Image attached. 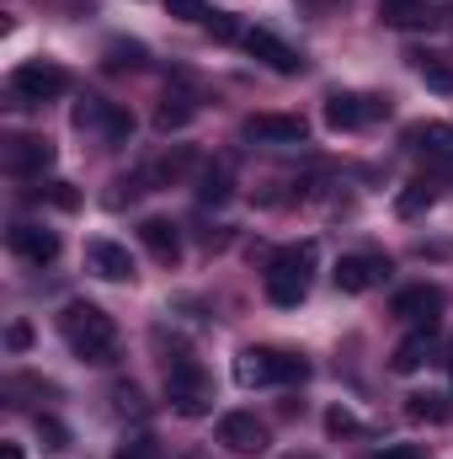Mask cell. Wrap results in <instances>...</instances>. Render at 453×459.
Wrapping results in <instances>:
<instances>
[{
  "instance_id": "obj_33",
  "label": "cell",
  "mask_w": 453,
  "mask_h": 459,
  "mask_svg": "<svg viewBox=\"0 0 453 459\" xmlns=\"http://www.w3.org/2000/svg\"><path fill=\"white\" fill-rule=\"evenodd\" d=\"M373 459H427V449L422 444H384Z\"/></svg>"
},
{
  "instance_id": "obj_16",
  "label": "cell",
  "mask_w": 453,
  "mask_h": 459,
  "mask_svg": "<svg viewBox=\"0 0 453 459\" xmlns=\"http://www.w3.org/2000/svg\"><path fill=\"white\" fill-rule=\"evenodd\" d=\"M139 240L150 246V256H155L160 267H176V262H182V235H176L171 220H144V225H139Z\"/></svg>"
},
{
  "instance_id": "obj_11",
  "label": "cell",
  "mask_w": 453,
  "mask_h": 459,
  "mask_svg": "<svg viewBox=\"0 0 453 459\" xmlns=\"http://www.w3.org/2000/svg\"><path fill=\"white\" fill-rule=\"evenodd\" d=\"M251 144H304V117H294V113H256V117H245V128H240Z\"/></svg>"
},
{
  "instance_id": "obj_37",
  "label": "cell",
  "mask_w": 453,
  "mask_h": 459,
  "mask_svg": "<svg viewBox=\"0 0 453 459\" xmlns=\"http://www.w3.org/2000/svg\"><path fill=\"white\" fill-rule=\"evenodd\" d=\"M0 459H21V449H16V444H5V449H0Z\"/></svg>"
},
{
  "instance_id": "obj_17",
  "label": "cell",
  "mask_w": 453,
  "mask_h": 459,
  "mask_svg": "<svg viewBox=\"0 0 453 459\" xmlns=\"http://www.w3.org/2000/svg\"><path fill=\"white\" fill-rule=\"evenodd\" d=\"M406 144H411L416 155H427V160L453 166V128L449 123H416V128L406 134Z\"/></svg>"
},
{
  "instance_id": "obj_19",
  "label": "cell",
  "mask_w": 453,
  "mask_h": 459,
  "mask_svg": "<svg viewBox=\"0 0 453 459\" xmlns=\"http://www.w3.org/2000/svg\"><path fill=\"white\" fill-rule=\"evenodd\" d=\"M427 358H432V332H411L406 342L395 347V358H389V368H395V374H416V368H422Z\"/></svg>"
},
{
  "instance_id": "obj_31",
  "label": "cell",
  "mask_w": 453,
  "mask_h": 459,
  "mask_svg": "<svg viewBox=\"0 0 453 459\" xmlns=\"http://www.w3.org/2000/svg\"><path fill=\"white\" fill-rule=\"evenodd\" d=\"M113 459H160V449H155V438H133V444H123Z\"/></svg>"
},
{
  "instance_id": "obj_10",
  "label": "cell",
  "mask_w": 453,
  "mask_h": 459,
  "mask_svg": "<svg viewBox=\"0 0 453 459\" xmlns=\"http://www.w3.org/2000/svg\"><path fill=\"white\" fill-rule=\"evenodd\" d=\"M219 444H225L229 455H267L272 433L251 411H229V417H219Z\"/></svg>"
},
{
  "instance_id": "obj_1",
  "label": "cell",
  "mask_w": 453,
  "mask_h": 459,
  "mask_svg": "<svg viewBox=\"0 0 453 459\" xmlns=\"http://www.w3.org/2000/svg\"><path fill=\"white\" fill-rule=\"evenodd\" d=\"M59 332H64V342H70V352H75L81 363L107 368V363L117 358L113 316H107L102 305H91V299H70V305L59 310Z\"/></svg>"
},
{
  "instance_id": "obj_13",
  "label": "cell",
  "mask_w": 453,
  "mask_h": 459,
  "mask_svg": "<svg viewBox=\"0 0 453 459\" xmlns=\"http://www.w3.org/2000/svg\"><path fill=\"white\" fill-rule=\"evenodd\" d=\"M86 262H91V273L107 278V283H133V256H128V246H117V240H91V246H86Z\"/></svg>"
},
{
  "instance_id": "obj_26",
  "label": "cell",
  "mask_w": 453,
  "mask_h": 459,
  "mask_svg": "<svg viewBox=\"0 0 453 459\" xmlns=\"http://www.w3.org/2000/svg\"><path fill=\"white\" fill-rule=\"evenodd\" d=\"M113 113V102H102V97H81V108H75V128H102Z\"/></svg>"
},
{
  "instance_id": "obj_8",
  "label": "cell",
  "mask_w": 453,
  "mask_h": 459,
  "mask_svg": "<svg viewBox=\"0 0 453 459\" xmlns=\"http://www.w3.org/2000/svg\"><path fill=\"white\" fill-rule=\"evenodd\" d=\"M240 48L251 54V59H261L267 70H278V75H299L304 70V59H299V48H288L272 27H245V38H240Z\"/></svg>"
},
{
  "instance_id": "obj_2",
  "label": "cell",
  "mask_w": 453,
  "mask_h": 459,
  "mask_svg": "<svg viewBox=\"0 0 453 459\" xmlns=\"http://www.w3.org/2000/svg\"><path fill=\"white\" fill-rule=\"evenodd\" d=\"M315 262H321V246H315V240L278 246V251L267 256V299L283 305V310H294V305L310 294V283H315Z\"/></svg>"
},
{
  "instance_id": "obj_12",
  "label": "cell",
  "mask_w": 453,
  "mask_h": 459,
  "mask_svg": "<svg viewBox=\"0 0 453 459\" xmlns=\"http://www.w3.org/2000/svg\"><path fill=\"white\" fill-rule=\"evenodd\" d=\"M5 246L21 256V262H32V267H48L54 256H59V235L43 225H11L5 230Z\"/></svg>"
},
{
  "instance_id": "obj_36",
  "label": "cell",
  "mask_w": 453,
  "mask_h": 459,
  "mask_svg": "<svg viewBox=\"0 0 453 459\" xmlns=\"http://www.w3.org/2000/svg\"><path fill=\"white\" fill-rule=\"evenodd\" d=\"M304 11H331V5H346V0H299Z\"/></svg>"
},
{
  "instance_id": "obj_28",
  "label": "cell",
  "mask_w": 453,
  "mask_h": 459,
  "mask_svg": "<svg viewBox=\"0 0 453 459\" xmlns=\"http://www.w3.org/2000/svg\"><path fill=\"white\" fill-rule=\"evenodd\" d=\"M38 438H43L48 449H64V444H70V433H64L59 417H38Z\"/></svg>"
},
{
  "instance_id": "obj_23",
  "label": "cell",
  "mask_w": 453,
  "mask_h": 459,
  "mask_svg": "<svg viewBox=\"0 0 453 459\" xmlns=\"http://www.w3.org/2000/svg\"><path fill=\"white\" fill-rule=\"evenodd\" d=\"M229 198V166H203L198 171V204H225Z\"/></svg>"
},
{
  "instance_id": "obj_22",
  "label": "cell",
  "mask_w": 453,
  "mask_h": 459,
  "mask_svg": "<svg viewBox=\"0 0 453 459\" xmlns=\"http://www.w3.org/2000/svg\"><path fill=\"white\" fill-rule=\"evenodd\" d=\"M432 209V182H406L400 193H395V214L400 220H416V214H427Z\"/></svg>"
},
{
  "instance_id": "obj_7",
  "label": "cell",
  "mask_w": 453,
  "mask_h": 459,
  "mask_svg": "<svg viewBox=\"0 0 453 459\" xmlns=\"http://www.w3.org/2000/svg\"><path fill=\"white\" fill-rule=\"evenodd\" d=\"M331 278H337L341 294H368L373 283L389 278V256H384V251H352V256H341L337 262Z\"/></svg>"
},
{
  "instance_id": "obj_15",
  "label": "cell",
  "mask_w": 453,
  "mask_h": 459,
  "mask_svg": "<svg viewBox=\"0 0 453 459\" xmlns=\"http://www.w3.org/2000/svg\"><path fill=\"white\" fill-rule=\"evenodd\" d=\"M5 166L16 171V177H43L48 166H54V144L48 139H11V150H5Z\"/></svg>"
},
{
  "instance_id": "obj_20",
  "label": "cell",
  "mask_w": 453,
  "mask_h": 459,
  "mask_svg": "<svg viewBox=\"0 0 453 459\" xmlns=\"http://www.w3.org/2000/svg\"><path fill=\"white\" fill-rule=\"evenodd\" d=\"M411 65H416V75L427 81V91L453 97V65L443 59V54H411Z\"/></svg>"
},
{
  "instance_id": "obj_29",
  "label": "cell",
  "mask_w": 453,
  "mask_h": 459,
  "mask_svg": "<svg viewBox=\"0 0 453 459\" xmlns=\"http://www.w3.org/2000/svg\"><path fill=\"white\" fill-rule=\"evenodd\" d=\"M171 16H182V22H209L214 16V5H203V0H171Z\"/></svg>"
},
{
  "instance_id": "obj_6",
  "label": "cell",
  "mask_w": 453,
  "mask_h": 459,
  "mask_svg": "<svg viewBox=\"0 0 453 459\" xmlns=\"http://www.w3.org/2000/svg\"><path fill=\"white\" fill-rule=\"evenodd\" d=\"M379 117H389V97H357V91H331V97H326V123H331L337 134L368 128V123H379Z\"/></svg>"
},
{
  "instance_id": "obj_5",
  "label": "cell",
  "mask_w": 453,
  "mask_h": 459,
  "mask_svg": "<svg viewBox=\"0 0 453 459\" xmlns=\"http://www.w3.org/2000/svg\"><path fill=\"white\" fill-rule=\"evenodd\" d=\"M64 91H70V75H64L54 59H27V65L11 70V97H16L21 108L54 102V97H64Z\"/></svg>"
},
{
  "instance_id": "obj_4",
  "label": "cell",
  "mask_w": 453,
  "mask_h": 459,
  "mask_svg": "<svg viewBox=\"0 0 453 459\" xmlns=\"http://www.w3.org/2000/svg\"><path fill=\"white\" fill-rule=\"evenodd\" d=\"M166 401H171L176 417H209L214 411V385H209V374L192 352H176L166 363Z\"/></svg>"
},
{
  "instance_id": "obj_3",
  "label": "cell",
  "mask_w": 453,
  "mask_h": 459,
  "mask_svg": "<svg viewBox=\"0 0 453 459\" xmlns=\"http://www.w3.org/2000/svg\"><path fill=\"white\" fill-rule=\"evenodd\" d=\"M304 379H310V363L299 352H283V347H240L235 352V385H245V390L304 385Z\"/></svg>"
},
{
  "instance_id": "obj_18",
  "label": "cell",
  "mask_w": 453,
  "mask_h": 459,
  "mask_svg": "<svg viewBox=\"0 0 453 459\" xmlns=\"http://www.w3.org/2000/svg\"><path fill=\"white\" fill-rule=\"evenodd\" d=\"M192 117H198V97H192V91H166V102H160V113H155V128L171 134V128H187Z\"/></svg>"
},
{
  "instance_id": "obj_21",
  "label": "cell",
  "mask_w": 453,
  "mask_h": 459,
  "mask_svg": "<svg viewBox=\"0 0 453 459\" xmlns=\"http://www.w3.org/2000/svg\"><path fill=\"white\" fill-rule=\"evenodd\" d=\"M406 417L411 422H449L453 417V406H449V395H432V390H422V395H406Z\"/></svg>"
},
{
  "instance_id": "obj_34",
  "label": "cell",
  "mask_w": 453,
  "mask_h": 459,
  "mask_svg": "<svg viewBox=\"0 0 453 459\" xmlns=\"http://www.w3.org/2000/svg\"><path fill=\"white\" fill-rule=\"evenodd\" d=\"M48 198H54L59 209H81V193H75L70 182H54V193H48Z\"/></svg>"
},
{
  "instance_id": "obj_9",
  "label": "cell",
  "mask_w": 453,
  "mask_h": 459,
  "mask_svg": "<svg viewBox=\"0 0 453 459\" xmlns=\"http://www.w3.org/2000/svg\"><path fill=\"white\" fill-rule=\"evenodd\" d=\"M395 316L416 332H438V316H443V289L438 283H411L395 294Z\"/></svg>"
},
{
  "instance_id": "obj_24",
  "label": "cell",
  "mask_w": 453,
  "mask_h": 459,
  "mask_svg": "<svg viewBox=\"0 0 453 459\" xmlns=\"http://www.w3.org/2000/svg\"><path fill=\"white\" fill-rule=\"evenodd\" d=\"M139 65H144V43H133V38L107 43V70H139Z\"/></svg>"
},
{
  "instance_id": "obj_32",
  "label": "cell",
  "mask_w": 453,
  "mask_h": 459,
  "mask_svg": "<svg viewBox=\"0 0 453 459\" xmlns=\"http://www.w3.org/2000/svg\"><path fill=\"white\" fill-rule=\"evenodd\" d=\"M326 428H331L337 438H341V433H363V422H357L352 411H341V406H337V411H326Z\"/></svg>"
},
{
  "instance_id": "obj_35",
  "label": "cell",
  "mask_w": 453,
  "mask_h": 459,
  "mask_svg": "<svg viewBox=\"0 0 453 459\" xmlns=\"http://www.w3.org/2000/svg\"><path fill=\"white\" fill-rule=\"evenodd\" d=\"M5 342L16 347V352H21V347L32 342V332H27V326H21V321H16V326H11V332H5Z\"/></svg>"
},
{
  "instance_id": "obj_27",
  "label": "cell",
  "mask_w": 453,
  "mask_h": 459,
  "mask_svg": "<svg viewBox=\"0 0 453 459\" xmlns=\"http://www.w3.org/2000/svg\"><path fill=\"white\" fill-rule=\"evenodd\" d=\"M128 134H133V113L113 108V113H107V123H102V139H107V144H123Z\"/></svg>"
},
{
  "instance_id": "obj_30",
  "label": "cell",
  "mask_w": 453,
  "mask_h": 459,
  "mask_svg": "<svg viewBox=\"0 0 453 459\" xmlns=\"http://www.w3.org/2000/svg\"><path fill=\"white\" fill-rule=\"evenodd\" d=\"M113 401H117V411H128V417H144V401H139V390H133V385H117Z\"/></svg>"
},
{
  "instance_id": "obj_25",
  "label": "cell",
  "mask_w": 453,
  "mask_h": 459,
  "mask_svg": "<svg viewBox=\"0 0 453 459\" xmlns=\"http://www.w3.org/2000/svg\"><path fill=\"white\" fill-rule=\"evenodd\" d=\"M379 16L389 27H411V22H422V0H379Z\"/></svg>"
},
{
  "instance_id": "obj_14",
  "label": "cell",
  "mask_w": 453,
  "mask_h": 459,
  "mask_svg": "<svg viewBox=\"0 0 453 459\" xmlns=\"http://www.w3.org/2000/svg\"><path fill=\"white\" fill-rule=\"evenodd\" d=\"M192 160H198V155H192L187 144H176V150H166L160 160H150V166L139 171V182H144V193H160V187H171V182H182V177L192 171Z\"/></svg>"
}]
</instances>
